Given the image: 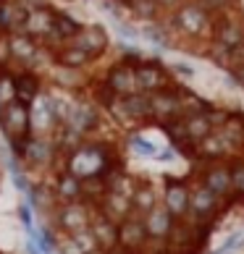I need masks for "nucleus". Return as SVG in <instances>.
Masks as SVG:
<instances>
[{"mask_svg": "<svg viewBox=\"0 0 244 254\" xmlns=\"http://www.w3.org/2000/svg\"><path fill=\"white\" fill-rule=\"evenodd\" d=\"M121 165L118 155L110 149V144L105 142H81L63 157V168L69 173H74L77 178H92V176H105L110 168Z\"/></svg>", "mask_w": 244, "mask_h": 254, "instance_id": "nucleus-1", "label": "nucleus"}, {"mask_svg": "<svg viewBox=\"0 0 244 254\" xmlns=\"http://www.w3.org/2000/svg\"><path fill=\"white\" fill-rule=\"evenodd\" d=\"M0 134L5 136L8 149L16 157V149L24 144V139L32 134V110L21 100H5L0 105Z\"/></svg>", "mask_w": 244, "mask_h": 254, "instance_id": "nucleus-2", "label": "nucleus"}, {"mask_svg": "<svg viewBox=\"0 0 244 254\" xmlns=\"http://www.w3.org/2000/svg\"><path fill=\"white\" fill-rule=\"evenodd\" d=\"M210 18L202 11L200 5L194 3V0H184V3L176 8V11H171V16H168V29L181 34V37H205L210 34Z\"/></svg>", "mask_w": 244, "mask_h": 254, "instance_id": "nucleus-3", "label": "nucleus"}, {"mask_svg": "<svg viewBox=\"0 0 244 254\" xmlns=\"http://www.w3.org/2000/svg\"><path fill=\"white\" fill-rule=\"evenodd\" d=\"M92 215H95V204L84 202V199H77V202H58L55 210L50 212V220L58 233H74L79 228H87L92 223Z\"/></svg>", "mask_w": 244, "mask_h": 254, "instance_id": "nucleus-4", "label": "nucleus"}, {"mask_svg": "<svg viewBox=\"0 0 244 254\" xmlns=\"http://www.w3.org/2000/svg\"><path fill=\"white\" fill-rule=\"evenodd\" d=\"M134 79H137V92H145V95H153V92H161L173 87V73L168 71V65L155 61V58H142L134 65Z\"/></svg>", "mask_w": 244, "mask_h": 254, "instance_id": "nucleus-5", "label": "nucleus"}, {"mask_svg": "<svg viewBox=\"0 0 244 254\" xmlns=\"http://www.w3.org/2000/svg\"><path fill=\"white\" fill-rule=\"evenodd\" d=\"M16 160L32 171H42V168H50L55 160H58V149L50 139H42V136H26L24 144L16 149Z\"/></svg>", "mask_w": 244, "mask_h": 254, "instance_id": "nucleus-6", "label": "nucleus"}, {"mask_svg": "<svg viewBox=\"0 0 244 254\" xmlns=\"http://www.w3.org/2000/svg\"><path fill=\"white\" fill-rule=\"evenodd\" d=\"M223 204L226 202H223L221 196H215L208 186H202L200 181L192 184V191H189V220L213 225V220L221 215Z\"/></svg>", "mask_w": 244, "mask_h": 254, "instance_id": "nucleus-7", "label": "nucleus"}, {"mask_svg": "<svg viewBox=\"0 0 244 254\" xmlns=\"http://www.w3.org/2000/svg\"><path fill=\"white\" fill-rule=\"evenodd\" d=\"M210 40L218 45H226V48L244 45V16L237 13V8L213 16L210 18Z\"/></svg>", "mask_w": 244, "mask_h": 254, "instance_id": "nucleus-8", "label": "nucleus"}, {"mask_svg": "<svg viewBox=\"0 0 244 254\" xmlns=\"http://www.w3.org/2000/svg\"><path fill=\"white\" fill-rule=\"evenodd\" d=\"M110 113H116L121 124H145L153 121V108H150V95L145 92H131L113 102Z\"/></svg>", "mask_w": 244, "mask_h": 254, "instance_id": "nucleus-9", "label": "nucleus"}, {"mask_svg": "<svg viewBox=\"0 0 244 254\" xmlns=\"http://www.w3.org/2000/svg\"><path fill=\"white\" fill-rule=\"evenodd\" d=\"M147 231H145V220L142 215L131 212L129 218L118 223V249H124L126 254H142L147 249Z\"/></svg>", "mask_w": 244, "mask_h": 254, "instance_id": "nucleus-10", "label": "nucleus"}, {"mask_svg": "<svg viewBox=\"0 0 244 254\" xmlns=\"http://www.w3.org/2000/svg\"><path fill=\"white\" fill-rule=\"evenodd\" d=\"M189 191H192L189 181H184V178H165L161 202L176 220L189 218Z\"/></svg>", "mask_w": 244, "mask_h": 254, "instance_id": "nucleus-11", "label": "nucleus"}, {"mask_svg": "<svg viewBox=\"0 0 244 254\" xmlns=\"http://www.w3.org/2000/svg\"><path fill=\"white\" fill-rule=\"evenodd\" d=\"M150 108H153V121H158V124H168V121L184 118L179 87L173 84V87H168V89L153 92V95H150Z\"/></svg>", "mask_w": 244, "mask_h": 254, "instance_id": "nucleus-12", "label": "nucleus"}, {"mask_svg": "<svg viewBox=\"0 0 244 254\" xmlns=\"http://www.w3.org/2000/svg\"><path fill=\"white\" fill-rule=\"evenodd\" d=\"M200 184L208 186V189L221 196L223 202L231 199V173H229V160H213V163H205L202 173H200ZM234 202V199H231Z\"/></svg>", "mask_w": 244, "mask_h": 254, "instance_id": "nucleus-13", "label": "nucleus"}, {"mask_svg": "<svg viewBox=\"0 0 244 254\" xmlns=\"http://www.w3.org/2000/svg\"><path fill=\"white\" fill-rule=\"evenodd\" d=\"M142 220H145V231H147L150 244H163L165 247V239L173 231V223H176V218L165 210V204L158 202L153 210L142 215Z\"/></svg>", "mask_w": 244, "mask_h": 254, "instance_id": "nucleus-14", "label": "nucleus"}, {"mask_svg": "<svg viewBox=\"0 0 244 254\" xmlns=\"http://www.w3.org/2000/svg\"><path fill=\"white\" fill-rule=\"evenodd\" d=\"M71 45L81 48L92 61H95V58H100V55L110 48V34H108L105 26H100V24H87V26H81V29H79V34L71 40Z\"/></svg>", "mask_w": 244, "mask_h": 254, "instance_id": "nucleus-15", "label": "nucleus"}, {"mask_svg": "<svg viewBox=\"0 0 244 254\" xmlns=\"http://www.w3.org/2000/svg\"><path fill=\"white\" fill-rule=\"evenodd\" d=\"M8 42H11V61H18L24 68H32L34 61L42 55L40 40H34V37H29L26 32L8 34Z\"/></svg>", "mask_w": 244, "mask_h": 254, "instance_id": "nucleus-16", "label": "nucleus"}, {"mask_svg": "<svg viewBox=\"0 0 244 254\" xmlns=\"http://www.w3.org/2000/svg\"><path fill=\"white\" fill-rule=\"evenodd\" d=\"M102 81H105V84L116 92L118 97H124V95H131V92H137L134 65H131V63H124V61H118V63L110 65V68L105 71V76H102Z\"/></svg>", "mask_w": 244, "mask_h": 254, "instance_id": "nucleus-17", "label": "nucleus"}, {"mask_svg": "<svg viewBox=\"0 0 244 254\" xmlns=\"http://www.w3.org/2000/svg\"><path fill=\"white\" fill-rule=\"evenodd\" d=\"M11 87H13V97L21 100L24 105H34L37 97L42 95V79L37 76L32 68H21V73L11 76Z\"/></svg>", "mask_w": 244, "mask_h": 254, "instance_id": "nucleus-18", "label": "nucleus"}, {"mask_svg": "<svg viewBox=\"0 0 244 254\" xmlns=\"http://www.w3.org/2000/svg\"><path fill=\"white\" fill-rule=\"evenodd\" d=\"M26 13H29V5L21 3V0H0V32L3 34L24 32Z\"/></svg>", "mask_w": 244, "mask_h": 254, "instance_id": "nucleus-19", "label": "nucleus"}, {"mask_svg": "<svg viewBox=\"0 0 244 254\" xmlns=\"http://www.w3.org/2000/svg\"><path fill=\"white\" fill-rule=\"evenodd\" d=\"M53 13H55V8H50V5H34V8H29L24 32L29 37H34V40H48V37L53 34Z\"/></svg>", "mask_w": 244, "mask_h": 254, "instance_id": "nucleus-20", "label": "nucleus"}, {"mask_svg": "<svg viewBox=\"0 0 244 254\" xmlns=\"http://www.w3.org/2000/svg\"><path fill=\"white\" fill-rule=\"evenodd\" d=\"M50 58H53V65H61V68H74V71H84L92 65V58L81 48L77 45L66 42V45H58V48L50 50Z\"/></svg>", "mask_w": 244, "mask_h": 254, "instance_id": "nucleus-21", "label": "nucleus"}, {"mask_svg": "<svg viewBox=\"0 0 244 254\" xmlns=\"http://www.w3.org/2000/svg\"><path fill=\"white\" fill-rule=\"evenodd\" d=\"M95 210L100 215H105V218H110L113 223H121L124 218H129L131 212V199L126 194H118V191H105L102 194V199L95 204Z\"/></svg>", "mask_w": 244, "mask_h": 254, "instance_id": "nucleus-22", "label": "nucleus"}, {"mask_svg": "<svg viewBox=\"0 0 244 254\" xmlns=\"http://www.w3.org/2000/svg\"><path fill=\"white\" fill-rule=\"evenodd\" d=\"M89 231L92 236H95V244L100 249H116L118 247V223H113L110 218H105V215H100L95 210V215H92V223H89Z\"/></svg>", "mask_w": 244, "mask_h": 254, "instance_id": "nucleus-23", "label": "nucleus"}, {"mask_svg": "<svg viewBox=\"0 0 244 254\" xmlns=\"http://www.w3.org/2000/svg\"><path fill=\"white\" fill-rule=\"evenodd\" d=\"M63 126L77 131V134H81V136L89 134L92 128H97V110L92 105H71Z\"/></svg>", "mask_w": 244, "mask_h": 254, "instance_id": "nucleus-24", "label": "nucleus"}, {"mask_svg": "<svg viewBox=\"0 0 244 254\" xmlns=\"http://www.w3.org/2000/svg\"><path fill=\"white\" fill-rule=\"evenodd\" d=\"M50 189L55 194V202H77L81 199V178H77L63 168V171L55 173V181Z\"/></svg>", "mask_w": 244, "mask_h": 254, "instance_id": "nucleus-25", "label": "nucleus"}, {"mask_svg": "<svg viewBox=\"0 0 244 254\" xmlns=\"http://www.w3.org/2000/svg\"><path fill=\"white\" fill-rule=\"evenodd\" d=\"M129 199H131V210H134V215H145V212H150L158 202H161V196H158L153 181H147V178H137L134 191H131Z\"/></svg>", "mask_w": 244, "mask_h": 254, "instance_id": "nucleus-26", "label": "nucleus"}, {"mask_svg": "<svg viewBox=\"0 0 244 254\" xmlns=\"http://www.w3.org/2000/svg\"><path fill=\"white\" fill-rule=\"evenodd\" d=\"M84 24H79L77 18H74L71 13H66V11H55L53 13V40H58V42H71L74 37L79 34Z\"/></svg>", "mask_w": 244, "mask_h": 254, "instance_id": "nucleus-27", "label": "nucleus"}, {"mask_svg": "<svg viewBox=\"0 0 244 254\" xmlns=\"http://www.w3.org/2000/svg\"><path fill=\"white\" fill-rule=\"evenodd\" d=\"M184 128H186V134H189V139L194 144H200L205 136H210L213 134V124H210V118H208V110L205 113H192V116H184Z\"/></svg>", "mask_w": 244, "mask_h": 254, "instance_id": "nucleus-28", "label": "nucleus"}, {"mask_svg": "<svg viewBox=\"0 0 244 254\" xmlns=\"http://www.w3.org/2000/svg\"><path fill=\"white\" fill-rule=\"evenodd\" d=\"M229 173H231V199L242 202L244 199V155L229 157Z\"/></svg>", "mask_w": 244, "mask_h": 254, "instance_id": "nucleus-29", "label": "nucleus"}, {"mask_svg": "<svg viewBox=\"0 0 244 254\" xmlns=\"http://www.w3.org/2000/svg\"><path fill=\"white\" fill-rule=\"evenodd\" d=\"M105 178L102 176H92V178H81V199L89 204H97L105 194Z\"/></svg>", "mask_w": 244, "mask_h": 254, "instance_id": "nucleus-30", "label": "nucleus"}, {"mask_svg": "<svg viewBox=\"0 0 244 254\" xmlns=\"http://www.w3.org/2000/svg\"><path fill=\"white\" fill-rule=\"evenodd\" d=\"M89 95H92V102H95V108H105V110H110V108H113V102L118 100V95H116V92L110 89L102 79H100L97 84H92V87H89Z\"/></svg>", "mask_w": 244, "mask_h": 254, "instance_id": "nucleus-31", "label": "nucleus"}, {"mask_svg": "<svg viewBox=\"0 0 244 254\" xmlns=\"http://www.w3.org/2000/svg\"><path fill=\"white\" fill-rule=\"evenodd\" d=\"M126 8L142 21H155L161 16V8H158L155 0H126Z\"/></svg>", "mask_w": 244, "mask_h": 254, "instance_id": "nucleus-32", "label": "nucleus"}, {"mask_svg": "<svg viewBox=\"0 0 244 254\" xmlns=\"http://www.w3.org/2000/svg\"><path fill=\"white\" fill-rule=\"evenodd\" d=\"M126 147H129L134 155H139V157H155V155H158V144L153 142V139H147L145 134H131L129 142H126Z\"/></svg>", "mask_w": 244, "mask_h": 254, "instance_id": "nucleus-33", "label": "nucleus"}, {"mask_svg": "<svg viewBox=\"0 0 244 254\" xmlns=\"http://www.w3.org/2000/svg\"><path fill=\"white\" fill-rule=\"evenodd\" d=\"M197 5L202 8L208 16H218V13H226V11H234L239 0H194Z\"/></svg>", "mask_w": 244, "mask_h": 254, "instance_id": "nucleus-34", "label": "nucleus"}, {"mask_svg": "<svg viewBox=\"0 0 244 254\" xmlns=\"http://www.w3.org/2000/svg\"><path fill=\"white\" fill-rule=\"evenodd\" d=\"M74 244H77V249L79 252H87V249H95L97 244H95V236H92V231H89V225L87 228H79V231H74V233H66Z\"/></svg>", "mask_w": 244, "mask_h": 254, "instance_id": "nucleus-35", "label": "nucleus"}, {"mask_svg": "<svg viewBox=\"0 0 244 254\" xmlns=\"http://www.w3.org/2000/svg\"><path fill=\"white\" fill-rule=\"evenodd\" d=\"M18 220H21V225H24V231L26 233H32L34 231V220H32V204L29 202H21L18 204Z\"/></svg>", "mask_w": 244, "mask_h": 254, "instance_id": "nucleus-36", "label": "nucleus"}, {"mask_svg": "<svg viewBox=\"0 0 244 254\" xmlns=\"http://www.w3.org/2000/svg\"><path fill=\"white\" fill-rule=\"evenodd\" d=\"M8 63H11V42H8V34L0 32V71H5Z\"/></svg>", "mask_w": 244, "mask_h": 254, "instance_id": "nucleus-37", "label": "nucleus"}, {"mask_svg": "<svg viewBox=\"0 0 244 254\" xmlns=\"http://www.w3.org/2000/svg\"><path fill=\"white\" fill-rule=\"evenodd\" d=\"M229 79L237 81L239 87H244V63H242V65H234V68L229 71Z\"/></svg>", "mask_w": 244, "mask_h": 254, "instance_id": "nucleus-38", "label": "nucleus"}, {"mask_svg": "<svg viewBox=\"0 0 244 254\" xmlns=\"http://www.w3.org/2000/svg\"><path fill=\"white\" fill-rule=\"evenodd\" d=\"M168 71H171V73H181V76H194V68H192V65H186V63H173Z\"/></svg>", "mask_w": 244, "mask_h": 254, "instance_id": "nucleus-39", "label": "nucleus"}, {"mask_svg": "<svg viewBox=\"0 0 244 254\" xmlns=\"http://www.w3.org/2000/svg\"><path fill=\"white\" fill-rule=\"evenodd\" d=\"M158 3V8H161V11H176V8H179L184 0H155Z\"/></svg>", "mask_w": 244, "mask_h": 254, "instance_id": "nucleus-40", "label": "nucleus"}, {"mask_svg": "<svg viewBox=\"0 0 244 254\" xmlns=\"http://www.w3.org/2000/svg\"><path fill=\"white\" fill-rule=\"evenodd\" d=\"M24 249H26V254H42V252H40V247H37V244H34L32 239L26 241V247H24Z\"/></svg>", "mask_w": 244, "mask_h": 254, "instance_id": "nucleus-41", "label": "nucleus"}, {"mask_svg": "<svg viewBox=\"0 0 244 254\" xmlns=\"http://www.w3.org/2000/svg\"><path fill=\"white\" fill-rule=\"evenodd\" d=\"M81 254H108V252L100 249V247H95V249H87V252H81Z\"/></svg>", "mask_w": 244, "mask_h": 254, "instance_id": "nucleus-42", "label": "nucleus"}, {"mask_svg": "<svg viewBox=\"0 0 244 254\" xmlns=\"http://www.w3.org/2000/svg\"><path fill=\"white\" fill-rule=\"evenodd\" d=\"M108 254H126V252H124V249H118V247H116V249H110Z\"/></svg>", "mask_w": 244, "mask_h": 254, "instance_id": "nucleus-43", "label": "nucleus"}, {"mask_svg": "<svg viewBox=\"0 0 244 254\" xmlns=\"http://www.w3.org/2000/svg\"><path fill=\"white\" fill-rule=\"evenodd\" d=\"M158 254H171V252H165V249H163V252H158Z\"/></svg>", "mask_w": 244, "mask_h": 254, "instance_id": "nucleus-44", "label": "nucleus"}, {"mask_svg": "<svg viewBox=\"0 0 244 254\" xmlns=\"http://www.w3.org/2000/svg\"><path fill=\"white\" fill-rule=\"evenodd\" d=\"M121 5H124V8H126V0H121Z\"/></svg>", "mask_w": 244, "mask_h": 254, "instance_id": "nucleus-45", "label": "nucleus"}, {"mask_svg": "<svg viewBox=\"0 0 244 254\" xmlns=\"http://www.w3.org/2000/svg\"><path fill=\"white\" fill-rule=\"evenodd\" d=\"M0 254H3V252H0Z\"/></svg>", "mask_w": 244, "mask_h": 254, "instance_id": "nucleus-46", "label": "nucleus"}, {"mask_svg": "<svg viewBox=\"0 0 244 254\" xmlns=\"http://www.w3.org/2000/svg\"><path fill=\"white\" fill-rule=\"evenodd\" d=\"M53 254H55V252H53Z\"/></svg>", "mask_w": 244, "mask_h": 254, "instance_id": "nucleus-47", "label": "nucleus"}]
</instances>
